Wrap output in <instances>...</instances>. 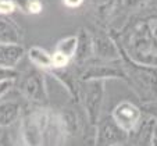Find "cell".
Returning <instances> with one entry per match:
<instances>
[{"mask_svg":"<svg viewBox=\"0 0 157 146\" xmlns=\"http://www.w3.org/2000/svg\"><path fill=\"white\" fill-rule=\"evenodd\" d=\"M106 83L103 79L81 81L78 103L83 110L86 122L90 131H96V125L100 121L106 102Z\"/></svg>","mask_w":157,"mask_h":146,"instance_id":"3957f363","label":"cell"},{"mask_svg":"<svg viewBox=\"0 0 157 146\" xmlns=\"http://www.w3.org/2000/svg\"><path fill=\"white\" fill-rule=\"evenodd\" d=\"M61 2L68 9H78V7H81L85 3V0H61Z\"/></svg>","mask_w":157,"mask_h":146,"instance_id":"cb8c5ba5","label":"cell"},{"mask_svg":"<svg viewBox=\"0 0 157 146\" xmlns=\"http://www.w3.org/2000/svg\"><path fill=\"white\" fill-rule=\"evenodd\" d=\"M129 134L121 129L114 122L111 116L107 118H100L95 131V145L96 146H118L128 145Z\"/></svg>","mask_w":157,"mask_h":146,"instance_id":"9c48e42d","label":"cell"},{"mask_svg":"<svg viewBox=\"0 0 157 146\" xmlns=\"http://www.w3.org/2000/svg\"><path fill=\"white\" fill-rule=\"evenodd\" d=\"M75 49H77V35H68L61 38L54 46V50L60 52V53L65 54L70 59H74Z\"/></svg>","mask_w":157,"mask_h":146,"instance_id":"d6986e66","label":"cell"},{"mask_svg":"<svg viewBox=\"0 0 157 146\" xmlns=\"http://www.w3.org/2000/svg\"><path fill=\"white\" fill-rule=\"evenodd\" d=\"M40 128L42 145H65L70 135L65 128L60 109L49 106H36Z\"/></svg>","mask_w":157,"mask_h":146,"instance_id":"5b68a950","label":"cell"},{"mask_svg":"<svg viewBox=\"0 0 157 146\" xmlns=\"http://www.w3.org/2000/svg\"><path fill=\"white\" fill-rule=\"evenodd\" d=\"M52 63H53V68H64V67L71 64L72 60L70 59V57H67L65 54L54 50L53 53H52Z\"/></svg>","mask_w":157,"mask_h":146,"instance_id":"44dd1931","label":"cell"},{"mask_svg":"<svg viewBox=\"0 0 157 146\" xmlns=\"http://www.w3.org/2000/svg\"><path fill=\"white\" fill-rule=\"evenodd\" d=\"M17 10V4L14 0H0V14L2 15H11Z\"/></svg>","mask_w":157,"mask_h":146,"instance_id":"603a6c76","label":"cell"},{"mask_svg":"<svg viewBox=\"0 0 157 146\" xmlns=\"http://www.w3.org/2000/svg\"><path fill=\"white\" fill-rule=\"evenodd\" d=\"M22 106L18 102L14 100H0V127L3 128H9L18 120L21 118L22 114Z\"/></svg>","mask_w":157,"mask_h":146,"instance_id":"2e32d148","label":"cell"},{"mask_svg":"<svg viewBox=\"0 0 157 146\" xmlns=\"http://www.w3.org/2000/svg\"><path fill=\"white\" fill-rule=\"evenodd\" d=\"M88 2L95 25L107 29L113 27L114 21L122 13V0H88Z\"/></svg>","mask_w":157,"mask_h":146,"instance_id":"30bf717a","label":"cell"},{"mask_svg":"<svg viewBox=\"0 0 157 146\" xmlns=\"http://www.w3.org/2000/svg\"><path fill=\"white\" fill-rule=\"evenodd\" d=\"M14 89L20 92V95L29 104L33 106H49L50 96L46 82V72L36 67L21 71L15 77Z\"/></svg>","mask_w":157,"mask_h":146,"instance_id":"277c9868","label":"cell"},{"mask_svg":"<svg viewBox=\"0 0 157 146\" xmlns=\"http://www.w3.org/2000/svg\"><path fill=\"white\" fill-rule=\"evenodd\" d=\"M44 0H14L17 10L27 15H38L43 11Z\"/></svg>","mask_w":157,"mask_h":146,"instance_id":"ac0fdd59","label":"cell"},{"mask_svg":"<svg viewBox=\"0 0 157 146\" xmlns=\"http://www.w3.org/2000/svg\"><path fill=\"white\" fill-rule=\"evenodd\" d=\"M93 59V46H92V32L86 27H81L77 32V49L72 63L75 66H83L85 63Z\"/></svg>","mask_w":157,"mask_h":146,"instance_id":"4fadbf2b","label":"cell"},{"mask_svg":"<svg viewBox=\"0 0 157 146\" xmlns=\"http://www.w3.org/2000/svg\"><path fill=\"white\" fill-rule=\"evenodd\" d=\"M120 60L124 70V82L138 98V100L140 103H145L156 99L157 67L135 61L121 48H120Z\"/></svg>","mask_w":157,"mask_h":146,"instance_id":"7a4b0ae2","label":"cell"},{"mask_svg":"<svg viewBox=\"0 0 157 146\" xmlns=\"http://www.w3.org/2000/svg\"><path fill=\"white\" fill-rule=\"evenodd\" d=\"M27 56V49L22 43L0 42V67L6 70H17L21 60Z\"/></svg>","mask_w":157,"mask_h":146,"instance_id":"7c38bea8","label":"cell"},{"mask_svg":"<svg viewBox=\"0 0 157 146\" xmlns=\"http://www.w3.org/2000/svg\"><path fill=\"white\" fill-rule=\"evenodd\" d=\"M90 32H92L93 59L103 61L120 60V46L110 29L95 25L90 28Z\"/></svg>","mask_w":157,"mask_h":146,"instance_id":"52a82bcc","label":"cell"},{"mask_svg":"<svg viewBox=\"0 0 157 146\" xmlns=\"http://www.w3.org/2000/svg\"><path fill=\"white\" fill-rule=\"evenodd\" d=\"M0 42L24 43V31L11 15L0 14Z\"/></svg>","mask_w":157,"mask_h":146,"instance_id":"5bb4252c","label":"cell"},{"mask_svg":"<svg viewBox=\"0 0 157 146\" xmlns=\"http://www.w3.org/2000/svg\"><path fill=\"white\" fill-rule=\"evenodd\" d=\"M18 74L17 70H6L0 67V79H4V78H15Z\"/></svg>","mask_w":157,"mask_h":146,"instance_id":"d4e9b609","label":"cell"},{"mask_svg":"<svg viewBox=\"0 0 157 146\" xmlns=\"http://www.w3.org/2000/svg\"><path fill=\"white\" fill-rule=\"evenodd\" d=\"M27 57L33 67L42 70L44 72H48L49 70L53 68L52 53L49 50H46L44 48H42V46H31L27 50Z\"/></svg>","mask_w":157,"mask_h":146,"instance_id":"e0dca14e","label":"cell"},{"mask_svg":"<svg viewBox=\"0 0 157 146\" xmlns=\"http://www.w3.org/2000/svg\"><path fill=\"white\" fill-rule=\"evenodd\" d=\"M120 48L135 61L157 67V13H133L118 28L110 29Z\"/></svg>","mask_w":157,"mask_h":146,"instance_id":"6da1fadb","label":"cell"},{"mask_svg":"<svg viewBox=\"0 0 157 146\" xmlns=\"http://www.w3.org/2000/svg\"><path fill=\"white\" fill-rule=\"evenodd\" d=\"M154 0H122V11L124 14H133L146 10Z\"/></svg>","mask_w":157,"mask_h":146,"instance_id":"ffe728a7","label":"cell"},{"mask_svg":"<svg viewBox=\"0 0 157 146\" xmlns=\"http://www.w3.org/2000/svg\"><path fill=\"white\" fill-rule=\"evenodd\" d=\"M14 85H15V78H4V79H0V100L9 92H11V90L14 89Z\"/></svg>","mask_w":157,"mask_h":146,"instance_id":"7402d4cb","label":"cell"},{"mask_svg":"<svg viewBox=\"0 0 157 146\" xmlns=\"http://www.w3.org/2000/svg\"><path fill=\"white\" fill-rule=\"evenodd\" d=\"M156 127H157V120L153 118L151 116L145 114L139 127L132 134H129L128 143H133V145H150Z\"/></svg>","mask_w":157,"mask_h":146,"instance_id":"9a60e30c","label":"cell"},{"mask_svg":"<svg viewBox=\"0 0 157 146\" xmlns=\"http://www.w3.org/2000/svg\"><path fill=\"white\" fill-rule=\"evenodd\" d=\"M110 116L120 128L128 134H132L139 127L145 113L139 104L129 100H122L114 106Z\"/></svg>","mask_w":157,"mask_h":146,"instance_id":"ba28073f","label":"cell"},{"mask_svg":"<svg viewBox=\"0 0 157 146\" xmlns=\"http://www.w3.org/2000/svg\"><path fill=\"white\" fill-rule=\"evenodd\" d=\"M79 68V79H120L124 81V70L121 66V60L113 61H103V60L92 59L85 63L83 66H78Z\"/></svg>","mask_w":157,"mask_h":146,"instance_id":"8992f818","label":"cell"},{"mask_svg":"<svg viewBox=\"0 0 157 146\" xmlns=\"http://www.w3.org/2000/svg\"><path fill=\"white\" fill-rule=\"evenodd\" d=\"M46 74H49L50 77H53L56 81H59L61 83L64 89L67 90L71 100L78 102V96H79V68L78 66H75L74 63H71L70 66L64 67V68H52L49 70Z\"/></svg>","mask_w":157,"mask_h":146,"instance_id":"8fae6325","label":"cell"}]
</instances>
